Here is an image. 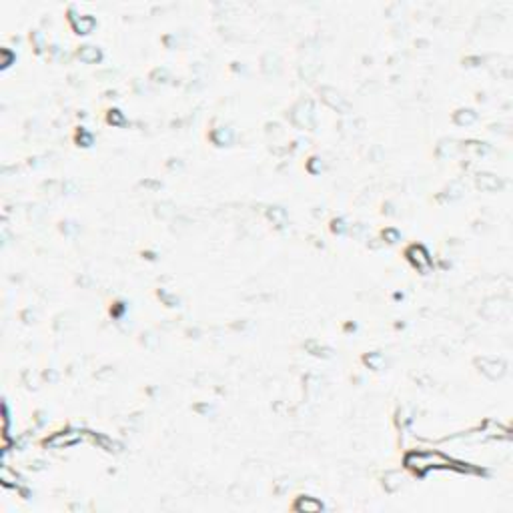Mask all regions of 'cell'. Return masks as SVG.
I'll use <instances>...</instances> for the list:
<instances>
[{"label":"cell","mask_w":513,"mask_h":513,"mask_svg":"<svg viewBox=\"0 0 513 513\" xmlns=\"http://www.w3.org/2000/svg\"><path fill=\"white\" fill-rule=\"evenodd\" d=\"M295 509L305 511V513H313V511H319V509H321V503H319L317 499H311V497H301V499L295 503Z\"/></svg>","instance_id":"cell-4"},{"label":"cell","mask_w":513,"mask_h":513,"mask_svg":"<svg viewBox=\"0 0 513 513\" xmlns=\"http://www.w3.org/2000/svg\"><path fill=\"white\" fill-rule=\"evenodd\" d=\"M435 461H445V459L441 455H437V453H409L407 459H405L407 467L419 471V473H423V471H427L429 467H433Z\"/></svg>","instance_id":"cell-1"},{"label":"cell","mask_w":513,"mask_h":513,"mask_svg":"<svg viewBox=\"0 0 513 513\" xmlns=\"http://www.w3.org/2000/svg\"><path fill=\"white\" fill-rule=\"evenodd\" d=\"M78 56H80L82 61H86V63H93V61H99V58H101L99 50L93 48V46H84V48L78 52Z\"/></svg>","instance_id":"cell-5"},{"label":"cell","mask_w":513,"mask_h":513,"mask_svg":"<svg viewBox=\"0 0 513 513\" xmlns=\"http://www.w3.org/2000/svg\"><path fill=\"white\" fill-rule=\"evenodd\" d=\"M407 257H409V261L415 265V267H419V269H425L431 261H429V255H427V251L423 249V247H419V245H413L409 247V251H407Z\"/></svg>","instance_id":"cell-2"},{"label":"cell","mask_w":513,"mask_h":513,"mask_svg":"<svg viewBox=\"0 0 513 513\" xmlns=\"http://www.w3.org/2000/svg\"><path fill=\"white\" fill-rule=\"evenodd\" d=\"M93 24H95V20H93V18H88V16H80V22H76V24H74V28H76L78 33H88V31L93 28Z\"/></svg>","instance_id":"cell-6"},{"label":"cell","mask_w":513,"mask_h":513,"mask_svg":"<svg viewBox=\"0 0 513 513\" xmlns=\"http://www.w3.org/2000/svg\"><path fill=\"white\" fill-rule=\"evenodd\" d=\"M80 439V435H74V433H56L54 437H50L46 443L48 445H52V447H61V445H72V443H76Z\"/></svg>","instance_id":"cell-3"}]
</instances>
